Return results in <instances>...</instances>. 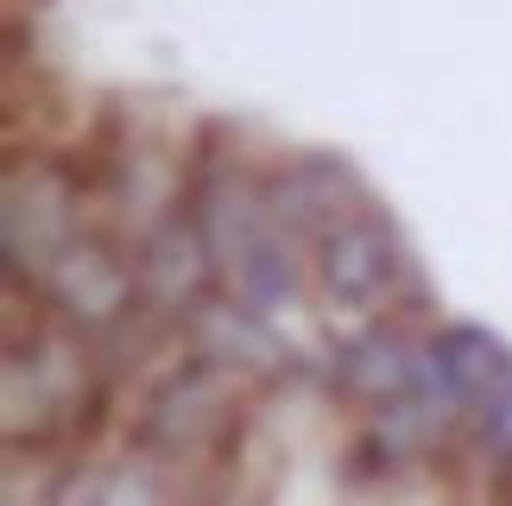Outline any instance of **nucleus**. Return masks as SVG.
I'll return each mask as SVG.
<instances>
[{"instance_id": "obj_1", "label": "nucleus", "mask_w": 512, "mask_h": 506, "mask_svg": "<svg viewBox=\"0 0 512 506\" xmlns=\"http://www.w3.org/2000/svg\"><path fill=\"white\" fill-rule=\"evenodd\" d=\"M234 443V367L215 355H190L146 393L133 418V456L159 469H203Z\"/></svg>"}, {"instance_id": "obj_2", "label": "nucleus", "mask_w": 512, "mask_h": 506, "mask_svg": "<svg viewBox=\"0 0 512 506\" xmlns=\"http://www.w3.org/2000/svg\"><path fill=\"white\" fill-rule=\"evenodd\" d=\"M310 279L336 310H354V317H373V323L399 317V304H424L411 247L399 241V228L380 203L354 209L323 241H310Z\"/></svg>"}, {"instance_id": "obj_3", "label": "nucleus", "mask_w": 512, "mask_h": 506, "mask_svg": "<svg viewBox=\"0 0 512 506\" xmlns=\"http://www.w3.org/2000/svg\"><path fill=\"white\" fill-rule=\"evenodd\" d=\"M424 355H430V380L437 393L449 399V412L468 418L475 405L512 393V348L481 323H443L424 336Z\"/></svg>"}, {"instance_id": "obj_4", "label": "nucleus", "mask_w": 512, "mask_h": 506, "mask_svg": "<svg viewBox=\"0 0 512 506\" xmlns=\"http://www.w3.org/2000/svg\"><path fill=\"white\" fill-rule=\"evenodd\" d=\"M456 450L481 469V481L487 475H512V393L487 399V405H475V412L462 418Z\"/></svg>"}]
</instances>
